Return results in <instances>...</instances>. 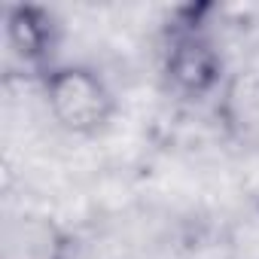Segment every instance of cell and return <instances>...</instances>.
Wrapping results in <instances>:
<instances>
[{
	"mask_svg": "<svg viewBox=\"0 0 259 259\" xmlns=\"http://www.w3.org/2000/svg\"><path fill=\"white\" fill-rule=\"evenodd\" d=\"M201 13L204 7H183L165 31L162 73L165 82L186 101L210 98L226 85V64L201 25Z\"/></svg>",
	"mask_w": 259,
	"mask_h": 259,
	"instance_id": "obj_1",
	"label": "cell"
},
{
	"mask_svg": "<svg viewBox=\"0 0 259 259\" xmlns=\"http://www.w3.org/2000/svg\"><path fill=\"white\" fill-rule=\"evenodd\" d=\"M40 85L52 119L67 135L92 138L116 116L113 89L89 64H55L40 76Z\"/></svg>",
	"mask_w": 259,
	"mask_h": 259,
	"instance_id": "obj_2",
	"label": "cell"
},
{
	"mask_svg": "<svg viewBox=\"0 0 259 259\" xmlns=\"http://www.w3.org/2000/svg\"><path fill=\"white\" fill-rule=\"evenodd\" d=\"M7 46L25 64V70L43 76L55 67L58 49V22L46 7L37 4H13L4 16Z\"/></svg>",
	"mask_w": 259,
	"mask_h": 259,
	"instance_id": "obj_3",
	"label": "cell"
},
{
	"mask_svg": "<svg viewBox=\"0 0 259 259\" xmlns=\"http://www.w3.org/2000/svg\"><path fill=\"white\" fill-rule=\"evenodd\" d=\"M223 98H226V110H229V125H241L244 135L259 132V76L256 73L226 82Z\"/></svg>",
	"mask_w": 259,
	"mask_h": 259,
	"instance_id": "obj_5",
	"label": "cell"
},
{
	"mask_svg": "<svg viewBox=\"0 0 259 259\" xmlns=\"http://www.w3.org/2000/svg\"><path fill=\"white\" fill-rule=\"evenodd\" d=\"M73 235L46 213H10L0 226V259H70Z\"/></svg>",
	"mask_w": 259,
	"mask_h": 259,
	"instance_id": "obj_4",
	"label": "cell"
}]
</instances>
